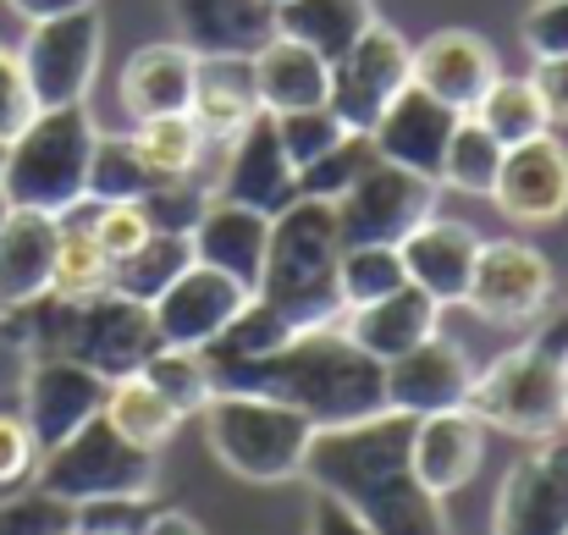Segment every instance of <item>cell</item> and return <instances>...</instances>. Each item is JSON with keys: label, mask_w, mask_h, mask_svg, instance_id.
<instances>
[{"label": "cell", "mask_w": 568, "mask_h": 535, "mask_svg": "<svg viewBox=\"0 0 568 535\" xmlns=\"http://www.w3.org/2000/svg\"><path fill=\"white\" fill-rule=\"evenodd\" d=\"M408 414H376L359 425L315 431L304 481L348 503L376 535H447L442 503L414 481L408 464Z\"/></svg>", "instance_id": "cell-1"}, {"label": "cell", "mask_w": 568, "mask_h": 535, "mask_svg": "<svg viewBox=\"0 0 568 535\" xmlns=\"http://www.w3.org/2000/svg\"><path fill=\"white\" fill-rule=\"evenodd\" d=\"M215 392H260L298 408L315 431H337L386 414V364L365 354L343 326H321L287 337L276 354L215 370Z\"/></svg>", "instance_id": "cell-2"}, {"label": "cell", "mask_w": 568, "mask_h": 535, "mask_svg": "<svg viewBox=\"0 0 568 535\" xmlns=\"http://www.w3.org/2000/svg\"><path fill=\"white\" fill-rule=\"evenodd\" d=\"M337 260H343L337 210L326 199L298 193L282 215H271V254H265V276H260L254 299L271 304L293 326V337L337 326L348 315L343 293H337Z\"/></svg>", "instance_id": "cell-3"}, {"label": "cell", "mask_w": 568, "mask_h": 535, "mask_svg": "<svg viewBox=\"0 0 568 535\" xmlns=\"http://www.w3.org/2000/svg\"><path fill=\"white\" fill-rule=\"evenodd\" d=\"M94 117L89 105H44L33 122L6 144L0 193L17 210H44V215H72L89 199V161H94Z\"/></svg>", "instance_id": "cell-4"}, {"label": "cell", "mask_w": 568, "mask_h": 535, "mask_svg": "<svg viewBox=\"0 0 568 535\" xmlns=\"http://www.w3.org/2000/svg\"><path fill=\"white\" fill-rule=\"evenodd\" d=\"M204 442H210V453H215L237 481L282 486V481H298V475H304L315 425H310L298 408L276 403V397H260V392H215L210 408H204Z\"/></svg>", "instance_id": "cell-5"}, {"label": "cell", "mask_w": 568, "mask_h": 535, "mask_svg": "<svg viewBox=\"0 0 568 535\" xmlns=\"http://www.w3.org/2000/svg\"><path fill=\"white\" fill-rule=\"evenodd\" d=\"M464 408L491 425V431H508L519 442H536V436H552L564 431V408H568V359L541 354L530 337L508 354H497L486 370H475L469 381V397Z\"/></svg>", "instance_id": "cell-6"}, {"label": "cell", "mask_w": 568, "mask_h": 535, "mask_svg": "<svg viewBox=\"0 0 568 535\" xmlns=\"http://www.w3.org/2000/svg\"><path fill=\"white\" fill-rule=\"evenodd\" d=\"M33 486H44L61 503H94V497H150L155 492V453L133 447L105 414L89 420L61 447L39 453Z\"/></svg>", "instance_id": "cell-7"}, {"label": "cell", "mask_w": 568, "mask_h": 535, "mask_svg": "<svg viewBox=\"0 0 568 535\" xmlns=\"http://www.w3.org/2000/svg\"><path fill=\"white\" fill-rule=\"evenodd\" d=\"M105 55V17L94 6L61 11L50 22H28V39L17 44L22 78L33 89V105H83L89 83Z\"/></svg>", "instance_id": "cell-8"}, {"label": "cell", "mask_w": 568, "mask_h": 535, "mask_svg": "<svg viewBox=\"0 0 568 535\" xmlns=\"http://www.w3.org/2000/svg\"><path fill=\"white\" fill-rule=\"evenodd\" d=\"M552 299H558V276H552V260L536 243H525V238H480L464 304L486 326H530V321H541L552 310Z\"/></svg>", "instance_id": "cell-9"}, {"label": "cell", "mask_w": 568, "mask_h": 535, "mask_svg": "<svg viewBox=\"0 0 568 535\" xmlns=\"http://www.w3.org/2000/svg\"><path fill=\"white\" fill-rule=\"evenodd\" d=\"M161 349V332H155V310L128 299V293H94L83 304H72V321H67V343L61 354L89 364L100 381H122V375H139L150 354Z\"/></svg>", "instance_id": "cell-10"}, {"label": "cell", "mask_w": 568, "mask_h": 535, "mask_svg": "<svg viewBox=\"0 0 568 535\" xmlns=\"http://www.w3.org/2000/svg\"><path fill=\"white\" fill-rule=\"evenodd\" d=\"M408 83H414V44L397 28L376 22L348 55L332 61V94H326V105L337 111V122L348 133H371L381 117H386V105Z\"/></svg>", "instance_id": "cell-11"}, {"label": "cell", "mask_w": 568, "mask_h": 535, "mask_svg": "<svg viewBox=\"0 0 568 535\" xmlns=\"http://www.w3.org/2000/svg\"><path fill=\"white\" fill-rule=\"evenodd\" d=\"M436 193L442 182L436 178H419V172H403L392 161H381L354 182L332 210H337V232H343V249L354 243H403L419 221L436 215Z\"/></svg>", "instance_id": "cell-12"}, {"label": "cell", "mask_w": 568, "mask_h": 535, "mask_svg": "<svg viewBox=\"0 0 568 535\" xmlns=\"http://www.w3.org/2000/svg\"><path fill=\"white\" fill-rule=\"evenodd\" d=\"M491 535H568V431L536 436L503 475Z\"/></svg>", "instance_id": "cell-13"}, {"label": "cell", "mask_w": 568, "mask_h": 535, "mask_svg": "<svg viewBox=\"0 0 568 535\" xmlns=\"http://www.w3.org/2000/svg\"><path fill=\"white\" fill-rule=\"evenodd\" d=\"M105 392H111V381H100L89 364H78L67 354H44V359H28V370H22L17 414L28 420L39 453H50L67 436H78L89 420L105 414Z\"/></svg>", "instance_id": "cell-14"}, {"label": "cell", "mask_w": 568, "mask_h": 535, "mask_svg": "<svg viewBox=\"0 0 568 535\" xmlns=\"http://www.w3.org/2000/svg\"><path fill=\"white\" fill-rule=\"evenodd\" d=\"M497 78H503V61L491 39H480L475 28H436L414 44V89L453 105L458 117H469Z\"/></svg>", "instance_id": "cell-15"}, {"label": "cell", "mask_w": 568, "mask_h": 535, "mask_svg": "<svg viewBox=\"0 0 568 535\" xmlns=\"http://www.w3.org/2000/svg\"><path fill=\"white\" fill-rule=\"evenodd\" d=\"M469 381H475V364L464 354V343H453V337L436 332L419 349L386 359V408L392 414H408V420L447 414V408H464Z\"/></svg>", "instance_id": "cell-16"}, {"label": "cell", "mask_w": 568, "mask_h": 535, "mask_svg": "<svg viewBox=\"0 0 568 535\" xmlns=\"http://www.w3.org/2000/svg\"><path fill=\"white\" fill-rule=\"evenodd\" d=\"M248 299H254V293L237 287L232 276H221V271H210V265H189V271L150 304V310H155L161 349H199V354H204Z\"/></svg>", "instance_id": "cell-17"}, {"label": "cell", "mask_w": 568, "mask_h": 535, "mask_svg": "<svg viewBox=\"0 0 568 535\" xmlns=\"http://www.w3.org/2000/svg\"><path fill=\"white\" fill-rule=\"evenodd\" d=\"M215 199L248 204L260 215H282L298 199V166L287 161V150L276 144L271 117H254L248 133H237L221 150V172H215Z\"/></svg>", "instance_id": "cell-18"}, {"label": "cell", "mask_w": 568, "mask_h": 535, "mask_svg": "<svg viewBox=\"0 0 568 535\" xmlns=\"http://www.w3.org/2000/svg\"><path fill=\"white\" fill-rule=\"evenodd\" d=\"M408 464L414 481L442 503L453 492H464L480 464H486V425L469 408H447V414H425L408 425Z\"/></svg>", "instance_id": "cell-19"}, {"label": "cell", "mask_w": 568, "mask_h": 535, "mask_svg": "<svg viewBox=\"0 0 568 535\" xmlns=\"http://www.w3.org/2000/svg\"><path fill=\"white\" fill-rule=\"evenodd\" d=\"M497 210L519 226H547L568 215V144H558L552 133L514 144L503 155V172L491 188Z\"/></svg>", "instance_id": "cell-20"}, {"label": "cell", "mask_w": 568, "mask_h": 535, "mask_svg": "<svg viewBox=\"0 0 568 535\" xmlns=\"http://www.w3.org/2000/svg\"><path fill=\"white\" fill-rule=\"evenodd\" d=\"M193 265H210L221 276H232L237 287H260L265 276V254H271V215L232 204V199H210L199 226L189 232Z\"/></svg>", "instance_id": "cell-21"}, {"label": "cell", "mask_w": 568, "mask_h": 535, "mask_svg": "<svg viewBox=\"0 0 568 535\" xmlns=\"http://www.w3.org/2000/svg\"><path fill=\"white\" fill-rule=\"evenodd\" d=\"M403 271H408V287L430 293L442 310L464 304L469 293V271H475V254H480V232L469 221H447V215H430L419 221L403 243Z\"/></svg>", "instance_id": "cell-22"}, {"label": "cell", "mask_w": 568, "mask_h": 535, "mask_svg": "<svg viewBox=\"0 0 568 535\" xmlns=\"http://www.w3.org/2000/svg\"><path fill=\"white\" fill-rule=\"evenodd\" d=\"M453 128H458V111L408 83V89L386 105V117L371 128V144H376L381 161H392V166H403V172H419V178H436Z\"/></svg>", "instance_id": "cell-23"}, {"label": "cell", "mask_w": 568, "mask_h": 535, "mask_svg": "<svg viewBox=\"0 0 568 535\" xmlns=\"http://www.w3.org/2000/svg\"><path fill=\"white\" fill-rule=\"evenodd\" d=\"M189 117L210 144H232L237 133H248L254 117H265L254 89V55H199Z\"/></svg>", "instance_id": "cell-24"}, {"label": "cell", "mask_w": 568, "mask_h": 535, "mask_svg": "<svg viewBox=\"0 0 568 535\" xmlns=\"http://www.w3.org/2000/svg\"><path fill=\"white\" fill-rule=\"evenodd\" d=\"M55 243H61V215L44 210H17L0 221V304H33L50 293L55 276Z\"/></svg>", "instance_id": "cell-25"}, {"label": "cell", "mask_w": 568, "mask_h": 535, "mask_svg": "<svg viewBox=\"0 0 568 535\" xmlns=\"http://www.w3.org/2000/svg\"><path fill=\"white\" fill-rule=\"evenodd\" d=\"M193 67H199V50H189L183 39H155V44L133 50V61L122 67V89H116L122 94V111L133 122L189 111Z\"/></svg>", "instance_id": "cell-26"}, {"label": "cell", "mask_w": 568, "mask_h": 535, "mask_svg": "<svg viewBox=\"0 0 568 535\" xmlns=\"http://www.w3.org/2000/svg\"><path fill=\"white\" fill-rule=\"evenodd\" d=\"M254 89H260V111L265 117L326 105V94H332V61L315 55L310 44H298V39L271 33L254 50Z\"/></svg>", "instance_id": "cell-27"}, {"label": "cell", "mask_w": 568, "mask_h": 535, "mask_svg": "<svg viewBox=\"0 0 568 535\" xmlns=\"http://www.w3.org/2000/svg\"><path fill=\"white\" fill-rule=\"evenodd\" d=\"M337 326L371 359L386 364V359L408 354V349H419L425 337L442 332V304L430 293H419V287H397V293H386V299L365 304V310H348Z\"/></svg>", "instance_id": "cell-28"}, {"label": "cell", "mask_w": 568, "mask_h": 535, "mask_svg": "<svg viewBox=\"0 0 568 535\" xmlns=\"http://www.w3.org/2000/svg\"><path fill=\"white\" fill-rule=\"evenodd\" d=\"M172 17L199 55H254L276 33V11L265 0H172Z\"/></svg>", "instance_id": "cell-29"}, {"label": "cell", "mask_w": 568, "mask_h": 535, "mask_svg": "<svg viewBox=\"0 0 568 535\" xmlns=\"http://www.w3.org/2000/svg\"><path fill=\"white\" fill-rule=\"evenodd\" d=\"M376 22L381 17L371 0H287V6H276V33L310 44L326 61L348 55Z\"/></svg>", "instance_id": "cell-30"}, {"label": "cell", "mask_w": 568, "mask_h": 535, "mask_svg": "<svg viewBox=\"0 0 568 535\" xmlns=\"http://www.w3.org/2000/svg\"><path fill=\"white\" fill-rule=\"evenodd\" d=\"M133 150L150 166V178L166 182V178H210V155L226 150V144H210L189 111H178V117L133 122Z\"/></svg>", "instance_id": "cell-31"}, {"label": "cell", "mask_w": 568, "mask_h": 535, "mask_svg": "<svg viewBox=\"0 0 568 535\" xmlns=\"http://www.w3.org/2000/svg\"><path fill=\"white\" fill-rule=\"evenodd\" d=\"M111 276H116V265H111V254L100 249V238L89 232L83 204H78L72 215H61V243H55V276H50V293L83 304V299H94V293H111Z\"/></svg>", "instance_id": "cell-32"}, {"label": "cell", "mask_w": 568, "mask_h": 535, "mask_svg": "<svg viewBox=\"0 0 568 535\" xmlns=\"http://www.w3.org/2000/svg\"><path fill=\"white\" fill-rule=\"evenodd\" d=\"M105 420H111L133 447H144V453H161V447L178 436V425H183V414H178L144 375L111 381V392H105Z\"/></svg>", "instance_id": "cell-33"}, {"label": "cell", "mask_w": 568, "mask_h": 535, "mask_svg": "<svg viewBox=\"0 0 568 535\" xmlns=\"http://www.w3.org/2000/svg\"><path fill=\"white\" fill-rule=\"evenodd\" d=\"M503 150H514V144H530V139H541V133H552V122H547V105H541V94H536V83L530 78H497L491 89H486V100L469 111Z\"/></svg>", "instance_id": "cell-34"}, {"label": "cell", "mask_w": 568, "mask_h": 535, "mask_svg": "<svg viewBox=\"0 0 568 535\" xmlns=\"http://www.w3.org/2000/svg\"><path fill=\"white\" fill-rule=\"evenodd\" d=\"M503 144L475 122V117H458L453 139H447V155H442V172L436 182L453 188V193H469V199H491L497 188V172H503Z\"/></svg>", "instance_id": "cell-35"}, {"label": "cell", "mask_w": 568, "mask_h": 535, "mask_svg": "<svg viewBox=\"0 0 568 535\" xmlns=\"http://www.w3.org/2000/svg\"><path fill=\"white\" fill-rule=\"evenodd\" d=\"M189 265H193L189 232H155L139 254H128V260L116 265L111 287L128 293V299H139V304H155V299H161Z\"/></svg>", "instance_id": "cell-36"}, {"label": "cell", "mask_w": 568, "mask_h": 535, "mask_svg": "<svg viewBox=\"0 0 568 535\" xmlns=\"http://www.w3.org/2000/svg\"><path fill=\"white\" fill-rule=\"evenodd\" d=\"M150 166L133 150V133H100L89 161V204H139L150 193Z\"/></svg>", "instance_id": "cell-37"}, {"label": "cell", "mask_w": 568, "mask_h": 535, "mask_svg": "<svg viewBox=\"0 0 568 535\" xmlns=\"http://www.w3.org/2000/svg\"><path fill=\"white\" fill-rule=\"evenodd\" d=\"M408 287V271H403V254L392 243H354L343 249L337 260V293H343V310H365L386 293Z\"/></svg>", "instance_id": "cell-38"}, {"label": "cell", "mask_w": 568, "mask_h": 535, "mask_svg": "<svg viewBox=\"0 0 568 535\" xmlns=\"http://www.w3.org/2000/svg\"><path fill=\"white\" fill-rule=\"evenodd\" d=\"M287 337H293V326H287V321L271 310V304L248 299V304L226 321V332L204 349V359H210V375H215V370H226V364H248V359L276 354Z\"/></svg>", "instance_id": "cell-39"}, {"label": "cell", "mask_w": 568, "mask_h": 535, "mask_svg": "<svg viewBox=\"0 0 568 535\" xmlns=\"http://www.w3.org/2000/svg\"><path fill=\"white\" fill-rule=\"evenodd\" d=\"M183 420L189 414H204L210 408V397H215V375H210V359L199 354V349H155L150 364L139 370Z\"/></svg>", "instance_id": "cell-40"}, {"label": "cell", "mask_w": 568, "mask_h": 535, "mask_svg": "<svg viewBox=\"0 0 568 535\" xmlns=\"http://www.w3.org/2000/svg\"><path fill=\"white\" fill-rule=\"evenodd\" d=\"M371 166H376V144H371V133H348L337 150H326L315 166L298 172V193H304V199H326V204H337V199L365 178Z\"/></svg>", "instance_id": "cell-41"}, {"label": "cell", "mask_w": 568, "mask_h": 535, "mask_svg": "<svg viewBox=\"0 0 568 535\" xmlns=\"http://www.w3.org/2000/svg\"><path fill=\"white\" fill-rule=\"evenodd\" d=\"M271 128H276V144L287 150V161L304 172V166H315L326 150H337L343 139H348V128L337 122V111L332 105H310V111H282V117H271Z\"/></svg>", "instance_id": "cell-42"}, {"label": "cell", "mask_w": 568, "mask_h": 535, "mask_svg": "<svg viewBox=\"0 0 568 535\" xmlns=\"http://www.w3.org/2000/svg\"><path fill=\"white\" fill-rule=\"evenodd\" d=\"M210 188H215L210 178H166V182H150V193L139 204H144V215H150L155 232H193L199 215H204V204L215 199Z\"/></svg>", "instance_id": "cell-43"}, {"label": "cell", "mask_w": 568, "mask_h": 535, "mask_svg": "<svg viewBox=\"0 0 568 535\" xmlns=\"http://www.w3.org/2000/svg\"><path fill=\"white\" fill-rule=\"evenodd\" d=\"M72 531V503L50 497L44 486H22L0 497V535H67Z\"/></svg>", "instance_id": "cell-44"}, {"label": "cell", "mask_w": 568, "mask_h": 535, "mask_svg": "<svg viewBox=\"0 0 568 535\" xmlns=\"http://www.w3.org/2000/svg\"><path fill=\"white\" fill-rule=\"evenodd\" d=\"M83 210H89L83 221H89V232L100 238V249L111 254V265H122L128 254H139V249L155 238L144 204H89V199H83Z\"/></svg>", "instance_id": "cell-45"}, {"label": "cell", "mask_w": 568, "mask_h": 535, "mask_svg": "<svg viewBox=\"0 0 568 535\" xmlns=\"http://www.w3.org/2000/svg\"><path fill=\"white\" fill-rule=\"evenodd\" d=\"M155 503L150 497H94L72 508V531L78 535H139L150 525Z\"/></svg>", "instance_id": "cell-46"}, {"label": "cell", "mask_w": 568, "mask_h": 535, "mask_svg": "<svg viewBox=\"0 0 568 535\" xmlns=\"http://www.w3.org/2000/svg\"><path fill=\"white\" fill-rule=\"evenodd\" d=\"M39 470V442L28 431V420L17 408H0V497L22 492Z\"/></svg>", "instance_id": "cell-47"}, {"label": "cell", "mask_w": 568, "mask_h": 535, "mask_svg": "<svg viewBox=\"0 0 568 535\" xmlns=\"http://www.w3.org/2000/svg\"><path fill=\"white\" fill-rule=\"evenodd\" d=\"M33 89H28V78H22V61H17V50L11 44H0V150L33 122Z\"/></svg>", "instance_id": "cell-48"}, {"label": "cell", "mask_w": 568, "mask_h": 535, "mask_svg": "<svg viewBox=\"0 0 568 535\" xmlns=\"http://www.w3.org/2000/svg\"><path fill=\"white\" fill-rule=\"evenodd\" d=\"M519 39L536 61L541 55H568V0H530V11L519 22Z\"/></svg>", "instance_id": "cell-49"}, {"label": "cell", "mask_w": 568, "mask_h": 535, "mask_svg": "<svg viewBox=\"0 0 568 535\" xmlns=\"http://www.w3.org/2000/svg\"><path fill=\"white\" fill-rule=\"evenodd\" d=\"M530 83H536V94L547 105V122L568 128V55H541L530 67Z\"/></svg>", "instance_id": "cell-50"}, {"label": "cell", "mask_w": 568, "mask_h": 535, "mask_svg": "<svg viewBox=\"0 0 568 535\" xmlns=\"http://www.w3.org/2000/svg\"><path fill=\"white\" fill-rule=\"evenodd\" d=\"M310 535H376L348 503H337L332 492H315L310 503Z\"/></svg>", "instance_id": "cell-51"}, {"label": "cell", "mask_w": 568, "mask_h": 535, "mask_svg": "<svg viewBox=\"0 0 568 535\" xmlns=\"http://www.w3.org/2000/svg\"><path fill=\"white\" fill-rule=\"evenodd\" d=\"M530 343H536L541 354L568 359V304L564 310H547L541 321H530Z\"/></svg>", "instance_id": "cell-52"}, {"label": "cell", "mask_w": 568, "mask_h": 535, "mask_svg": "<svg viewBox=\"0 0 568 535\" xmlns=\"http://www.w3.org/2000/svg\"><path fill=\"white\" fill-rule=\"evenodd\" d=\"M139 535H204V525H199L193 514H183V508H155L150 525Z\"/></svg>", "instance_id": "cell-53"}, {"label": "cell", "mask_w": 568, "mask_h": 535, "mask_svg": "<svg viewBox=\"0 0 568 535\" xmlns=\"http://www.w3.org/2000/svg\"><path fill=\"white\" fill-rule=\"evenodd\" d=\"M22 22H50V17H61V11H78V6H94V0H6Z\"/></svg>", "instance_id": "cell-54"}, {"label": "cell", "mask_w": 568, "mask_h": 535, "mask_svg": "<svg viewBox=\"0 0 568 535\" xmlns=\"http://www.w3.org/2000/svg\"><path fill=\"white\" fill-rule=\"evenodd\" d=\"M6 215H11V199H6V193H0V221H6Z\"/></svg>", "instance_id": "cell-55"}, {"label": "cell", "mask_w": 568, "mask_h": 535, "mask_svg": "<svg viewBox=\"0 0 568 535\" xmlns=\"http://www.w3.org/2000/svg\"><path fill=\"white\" fill-rule=\"evenodd\" d=\"M265 6H271V11H276V6H287V0H265Z\"/></svg>", "instance_id": "cell-56"}, {"label": "cell", "mask_w": 568, "mask_h": 535, "mask_svg": "<svg viewBox=\"0 0 568 535\" xmlns=\"http://www.w3.org/2000/svg\"><path fill=\"white\" fill-rule=\"evenodd\" d=\"M564 431H568V408H564Z\"/></svg>", "instance_id": "cell-57"}, {"label": "cell", "mask_w": 568, "mask_h": 535, "mask_svg": "<svg viewBox=\"0 0 568 535\" xmlns=\"http://www.w3.org/2000/svg\"><path fill=\"white\" fill-rule=\"evenodd\" d=\"M0 166H6V150H0Z\"/></svg>", "instance_id": "cell-58"}, {"label": "cell", "mask_w": 568, "mask_h": 535, "mask_svg": "<svg viewBox=\"0 0 568 535\" xmlns=\"http://www.w3.org/2000/svg\"><path fill=\"white\" fill-rule=\"evenodd\" d=\"M0 315H6V304H0Z\"/></svg>", "instance_id": "cell-59"}, {"label": "cell", "mask_w": 568, "mask_h": 535, "mask_svg": "<svg viewBox=\"0 0 568 535\" xmlns=\"http://www.w3.org/2000/svg\"><path fill=\"white\" fill-rule=\"evenodd\" d=\"M67 535H78V531H67Z\"/></svg>", "instance_id": "cell-60"}]
</instances>
